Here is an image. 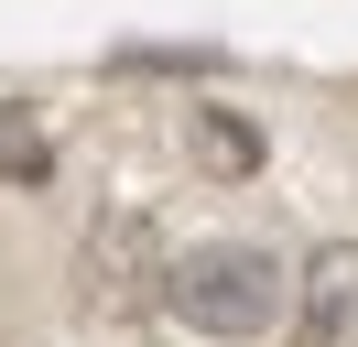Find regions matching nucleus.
<instances>
[{
	"mask_svg": "<svg viewBox=\"0 0 358 347\" xmlns=\"http://www.w3.org/2000/svg\"><path fill=\"white\" fill-rule=\"evenodd\" d=\"M196 130H206V152H217V163H228V174H239V163H250V130H228V120H217V108H196Z\"/></svg>",
	"mask_w": 358,
	"mask_h": 347,
	"instance_id": "obj_3",
	"label": "nucleus"
},
{
	"mask_svg": "<svg viewBox=\"0 0 358 347\" xmlns=\"http://www.w3.org/2000/svg\"><path fill=\"white\" fill-rule=\"evenodd\" d=\"M293 293H304V271H282L261 239H196V250L163 260V315L217 347H250L271 325L293 337Z\"/></svg>",
	"mask_w": 358,
	"mask_h": 347,
	"instance_id": "obj_1",
	"label": "nucleus"
},
{
	"mask_svg": "<svg viewBox=\"0 0 358 347\" xmlns=\"http://www.w3.org/2000/svg\"><path fill=\"white\" fill-rule=\"evenodd\" d=\"M293 347H358V239H326L293 293Z\"/></svg>",
	"mask_w": 358,
	"mask_h": 347,
	"instance_id": "obj_2",
	"label": "nucleus"
}]
</instances>
